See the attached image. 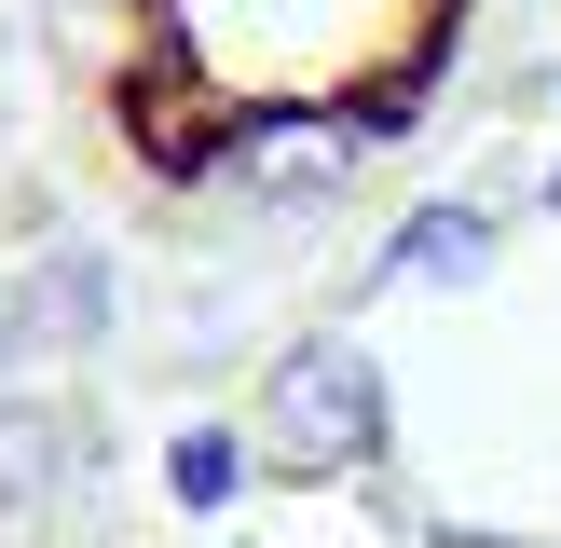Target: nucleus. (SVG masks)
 Here are the masks:
<instances>
[{"label":"nucleus","mask_w":561,"mask_h":548,"mask_svg":"<svg viewBox=\"0 0 561 548\" xmlns=\"http://www.w3.org/2000/svg\"><path fill=\"white\" fill-rule=\"evenodd\" d=\"M480 0H27L82 151L137 206H329L438 96Z\"/></svg>","instance_id":"obj_1"},{"label":"nucleus","mask_w":561,"mask_h":548,"mask_svg":"<svg viewBox=\"0 0 561 548\" xmlns=\"http://www.w3.org/2000/svg\"><path fill=\"white\" fill-rule=\"evenodd\" d=\"M438 548H507V535H438Z\"/></svg>","instance_id":"obj_2"}]
</instances>
